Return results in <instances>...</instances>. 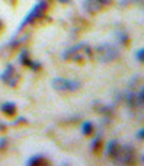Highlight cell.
<instances>
[{
	"instance_id": "1",
	"label": "cell",
	"mask_w": 144,
	"mask_h": 166,
	"mask_svg": "<svg viewBox=\"0 0 144 166\" xmlns=\"http://www.w3.org/2000/svg\"><path fill=\"white\" fill-rule=\"evenodd\" d=\"M90 57H92V50L85 42H80V44L70 47L61 55L63 60H66V61H74V63H85Z\"/></svg>"
},
{
	"instance_id": "2",
	"label": "cell",
	"mask_w": 144,
	"mask_h": 166,
	"mask_svg": "<svg viewBox=\"0 0 144 166\" xmlns=\"http://www.w3.org/2000/svg\"><path fill=\"white\" fill-rule=\"evenodd\" d=\"M48 7H50V4H48V1L47 0H41L35 7H33L32 10L29 12V15H26V18L22 21V23L19 25V28H18V32L19 31H22L23 26H26V25H29V23L35 22V21H38V19H42L45 15V12L48 10Z\"/></svg>"
},
{
	"instance_id": "3",
	"label": "cell",
	"mask_w": 144,
	"mask_h": 166,
	"mask_svg": "<svg viewBox=\"0 0 144 166\" xmlns=\"http://www.w3.org/2000/svg\"><path fill=\"white\" fill-rule=\"evenodd\" d=\"M96 55H98V58H99L100 61H105V63H108V61H114V60H117L118 58V50L111 44H100L99 47H96Z\"/></svg>"
},
{
	"instance_id": "4",
	"label": "cell",
	"mask_w": 144,
	"mask_h": 166,
	"mask_svg": "<svg viewBox=\"0 0 144 166\" xmlns=\"http://www.w3.org/2000/svg\"><path fill=\"white\" fill-rule=\"evenodd\" d=\"M53 88L56 89L57 92H74L80 88V82L79 80H66V79H61V77H56L53 79L51 82Z\"/></svg>"
},
{
	"instance_id": "5",
	"label": "cell",
	"mask_w": 144,
	"mask_h": 166,
	"mask_svg": "<svg viewBox=\"0 0 144 166\" xmlns=\"http://www.w3.org/2000/svg\"><path fill=\"white\" fill-rule=\"evenodd\" d=\"M1 80L7 85V86H10V88H16V85L19 83V74H18V71L15 70V67L12 66V64H7L6 68L3 70V73H1Z\"/></svg>"
},
{
	"instance_id": "6",
	"label": "cell",
	"mask_w": 144,
	"mask_h": 166,
	"mask_svg": "<svg viewBox=\"0 0 144 166\" xmlns=\"http://www.w3.org/2000/svg\"><path fill=\"white\" fill-rule=\"evenodd\" d=\"M112 4V0H86L85 1V9L89 13H98L99 10L108 7Z\"/></svg>"
},
{
	"instance_id": "7",
	"label": "cell",
	"mask_w": 144,
	"mask_h": 166,
	"mask_svg": "<svg viewBox=\"0 0 144 166\" xmlns=\"http://www.w3.org/2000/svg\"><path fill=\"white\" fill-rule=\"evenodd\" d=\"M134 157H135V153H134V150L130 146H125V147L121 146V150H120V153H118L115 160L118 163H133Z\"/></svg>"
},
{
	"instance_id": "8",
	"label": "cell",
	"mask_w": 144,
	"mask_h": 166,
	"mask_svg": "<svg viewBox=\"0 0 144 166\" xmlns=\"http://www.w3.org/2000/svg\"><path fill=\"white\" fill-rule=\"evenodd\" d=\"M0 111H1V112H3V115H6L7 118H13V117L16 115V112H18V108H16V105H15L13 102L7 100V102L1 103Z\"/></svg>"
},
{
	"instance_id": "9",
	"label": "cell",
	"mask_w": 144,
	"mask_h": 166,
	"mask_svg": "<svg viewBox=\"0 0 144 166\" xmlns=\"http://www.w3.org/2000/svg\"><path fill=\"white\" fill-rule=\"evenodd\" d=\"M120 150H121L120 143H118L117 140H111V141L108 143V146H106V156L111 157V159H117Z\"/></svg>"
},
{
	"instance_id": "10",
	"label": "cell",
	"mask_w": 144,
	"mask_h": 166,
	"mask_svg": "<svg viewBox=\"0 0 144 166\" xmlns=\"http://www.w3.org/2000/svg\"><path fill=\"white\" fill-rule=\"evenodd\" d=\"M19 61H21L25 67H31L32 60L29 58V53H28V50H22V51H21V54H19Z\"/></svg>"
},
{
	"instance_id": "11",
	"label": "cell",
	"mask_w": 144,
	"mask_h": 166,
	"mask_svg": "<svg viewBox=\"0 0 144 166\" xmlns=\"http://www.w3.org/2000/svg\"><path fill=\"white\" fill-rule=\"evenodd\" d=\"M82 133L85 134V135H92V134L95 133V125L90 121L83 122V125H82Z\"/></svg>"
},
{
	"instance_id": "12",
	"label": "cell",
	"mask_w": 144,
	"mask_h": 166,
	"mask_svg": "<svg viewBox=\"0 0 144 166\" xmlns=\"http://www.w3.org/2000/svg\"><path fill=\"white\" fill-rule=\"evenodd\" d=\"M100 149H102V138L100 137H96L92 143V152L93 153H99Z\"/></svg>"
},
{
	"instance_id": "13",
	"label": "cell",
	"mask_w": 144,
	"mask_h": 166,
	"mask_svg": "<svg viewBox=\"0 0 144 166\" xmlns=\"http://www.w3.org/2000/svg\"><path fill=\"white\" fill-rule=\"evenodd\" d=\"M28 165H42V163H47V162H44V157L42 156H35V157H31L28 162H26Z\"/></svg>"
},
{
	"instance_id": "14",
	"label": "cell",
	"mask_w": 144,
	"mask_h": 166,
	"mask_svg": "<svg viewBox=\"0 0 144 166\" xmlns=\"http://www.w3.org/2000/svg\"><path fill=\"white\" fill-rule=\"evenodd\" d=\"M127 103H128L130 106H135V105L138 103L135 95H134V92H128V93H127Z\"/></svg>"
},
{
	"instance_id": "15",
	"label": "cell",
	"mask_w": 144,
	"mask_h": 166,
	"mask_svg": "<svg viewBox=\"0 0 144 166\" xmlns=\"http://www.w3.org/2000/svg\"><path fill=\"white\" fill-rule=\"evenodd\" d=\"M117 36H118V41H120L121 44L128 45V42H130V36H128L125 32H122V31H121V32H118V35H117Z\"/></svg>"
},
{
	"instance_id": "16",
	"label": "cell",
	"mask_w": 144,
	"mask_h": 166,
	"mask_svg": "<svg viewBox=\"0 0 144 166\" xmlns=\"http://www.w3.org/2000/svg\"><path fill=\"white\" fill-rule=\"evenodd\" d=\"M6 144H7V138H4V137H1V138H0V150H3V149H6Z\"/></svg>"
},
{
	"instance_id": "17",
	"label": "cell",
	"mask_w": 144,
	"mask_h": 166,
	"mask_svg": "<svg viewBox=\"0 0 144 166\" xmlns=\"http://www.w3.org/2000/svg\"><path fill=\"white\" fill-rule=\"evenodd\" d=\"M143 54H144V50H140V51L137 53V58H138V61H140V63H143V60H144Z\"/></svg>"
},
{
	"instance_id": "18",
	"label": "cell",
	"mask_w": 144,
	"mask_h": 166,
	"mask_svg": "<svg viewBox=\"0 0 144 166\" xmlns=\"http://www.w3.org/2000/svg\"><path fill=\"white\" fill-rule=\"evenodd\" d=\"M26 122V118H18L16 121H15V125H23Z\"/></svg>"
},
{
	"instance_id": "19",
	"label": "cell",
	"mask_w": 144,
	"mask_h": 166,
	"mask_svg": "<svg viewBox=\"0 0 144 166\" xmlns=\"http://www.w3.org/2000/svg\"><path fill=\"white\" fill-rule=\"evenodd\" d=\"M143 134H144V131H143V130H140V133H138V138H143Z\"/></svg>"
},
{
	"instance_id": "20",
	"label": "cell",
	"mask_w": 144,
	"mask_h": 166,
	"mask_svg": "<svg viewBox=\"0 0 144 166\" xmlns=\"http://www.w3.org/2000/svg\"><path fill=\"white\" fill-rule=\"evenodd\" d=\"M4 1H7V3H9V4H13V3H15V1H16V0H4Z\"/></svg>"
},
{
	"instance_id": "21",
	"label": "cell",
	"mask_w": 144,
	"mask_h": 166,
	"mask_svg": "<svg viewBox=\"0 0 144 166\" xmlns=\"http://www.w3.org/2000/svg\"><path fill=\"white\" fill-rule=\"evenodd\" d=\"M3 26H4V25H3V22H1V19H0V32H1V29H3Z\"/></svg>"
},
{
	"instance_id": "22",
	"label": "cell",
	"mask_w": 144,
	"mask_h": 166,
	"mask_svg": "<svg viewBox=\"0 0 144 166\" xmlns=\"http://www.w3.org/2000/svg\"><path fill=\"white\" fill-rule=\"evenodd\" d=\"M58 1H61V3H68L70 0H58Z\"/></svg>"
}]
</instances>
